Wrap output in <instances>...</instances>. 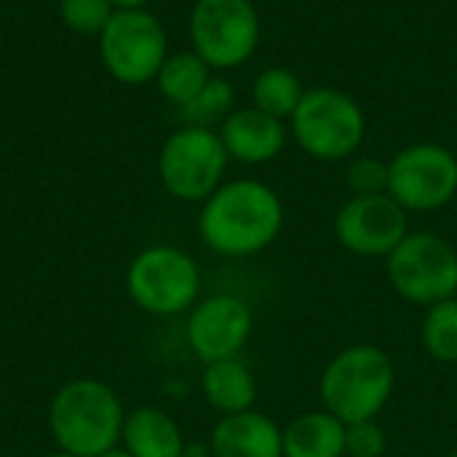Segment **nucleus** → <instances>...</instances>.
Returning <instances> with one entry per match:
<instances>
[{
	"label": "nucleus",
	"instance_id": "a211bd4d",
	"mask_svg": "<svg viewBox=\"0 0 457 457\" xmlns=\"http://www.w3.org/2000/svg\"><path fill=\"white\" fill-rule=\"evenodd\" d=\"M209 78H212V67L195 51H179L166 56V62L155 75V83L169 102L182 107L209 83Z\"/></svg>",
	"mask_w": 457,
	"mask_h": 457
},
{
	"label": "nucleus",
	"instance_id": "6e6552de",
	"mask_svg": "<svg viewBox=\"0 0 457 457\" xmlns=\"http://www.w3.org/2000/svg\"><path fill=\"white\" fill-rule=\"evenodd\" d=\"M228 161V150L217 131L206 126H182L158 153V177L169 195L179 201H206L222 185Z\"/></svg>",
	"mask_w": 457,
	"mask_h": 457
},
{
	"label": "nucleus",
	"instance_id": "b1692460",
	"mask_svg": "<svg viewBox=\"0 0 457 457\" xmlns=\"http://www.w3.org/2000/svg\"><path fill=\"white\" fill-rule=\"evenodd\" d=\"M388 436L378 420H359L345 426V457H386Z\"/></svg>",
	"mask_w": 457,
	"mask_h": 457
},
{
	"label": "nucleus",
	"instance_id": "9b49d317",
	"mask_svg": "<svg viewBox=\"0 0 457 457\" xmlns=\"http://www.w3.org/2000/svg\"><path fill=\"white\" fill-rule=\"evenodd\" d=\"M410 233L407 212L388 195H351L335 214V236L359 257H388Z\"/></svg>",
	"mask_w": 457,
	"mask_h": 457
},
{
	"label": "nucleus",
	"instance_id": "cd10ccee",
	"mask_svg": "<svg viewBox=\"0 0 457 457\" xmlns=\"http://www.w3.org/2000/svg\"><path fill=\"white\" fill-rule=\"evenodd\" d=\"M185 457H204V455H193V453L187 450V453H185Z\"/></svg>",
	"mask_w": 457,
	"mask_h": 457
},
{
	"label": "nucleus",
	"instance_id": "aec40b11",
	"mask_svg": "<svg viewBox=\"0 0 457 457\" xmlns=\"http://www.w3.org/2000/svg\"><path fill=\"white\" fill-rule=\"evenodd\" d=\"M423 348L434 361L457 364V295L431 305L420 327Z\"/></svg>",
	"mask_w": 457,
	"mask_h": 457
},
{
	"label": "nucleus",
	"instance_id": "393cba45",
	"mask_svg": "<svg viewBox=\"0 0 457 457\" xmlns=\"http://www.w3.org/2000/svg\"><path fill=\"white\" fill-rule=\"evenodd\" d=\"M115 11H131V8H145L150 0H110Z\"/></svg>",
	"mask_w": 457,
	"mask_h": 457
},
{
	"label": "nucleus",
	"instance_id": "f3484780",
	"mask_svg": "<svg viewBox=\"0 0 457 457\" xmlns=\"http://www.w3.org/2000/svg\"><path fill=\"white\" fill-rule=\"evenodd\" d=\"M281 436L284 457H345V423L327 410L297 415Z\"/></svg>",
	"mask_w": 457,
	"mask_h": 457
},
{
	"label": "nucleus",
	"instance_id": "20e7f679",
	"mask_svg": "<svg viewBox=\"0 0 457 457\" xmlns=\"http://www.w3.org/2000/svg\"><path fill=\"white\" fill-rule=\"evenodd\" d=\"M289 123L295 142L316 161L351 158L367 134L359 102L337 88H308Z\"/></svg>",
	"mask_w": 457,
	"mask_h": 457
},
{
	"label": "nucleus",
	"instance_id": "dca6fc26",
	"mask_svg": "<svg viewBox=\"0 0 457 457\" xmlns=\"http://www.w3.org/2000/svg\"><path fill=\"white\" fill-rule=\"evenodd\" d=\"M201 394L209 402V407L217 410L220 415H238V412L254 410L257 380L249 364L233 356V359L204 364Z\"/></svg>",
	"mask_w": 457,
	"mask_h": 457
},
{
	"label": "nucleus",
	"instance_id": "9d476101",
	"mask_svg": "<svg viewBox=\"0 0 457 457\" xmlns=\"http://www.w3.org/2000/svg\"><path fill=\"white\" fill-rule=\"evenodd\" d=\"M388 195L410 212H436L457 195V155L445 145H410L388 161Z\"/></svg>",
	"mask_w": 457,
	"mask_h": 457
},
{
	"label": "nucleus",
	"instance_id": "ddd939ff",
	"mask_svg": "<svg viewBox=\"0 0 457 457\" xmlns=\"http://www.w3.org/2000/svg\"><path fill=\"white\" fill-rule=\"evenodd\" d=\"M220 139L228 158L241 163H268L287 147V126L257 107H241L222 120Z\"/></svg>",
	"mask_w": 457,
	"mask_h": 457
},
{
	"label": "nucleus",
	"instance_id": "4be33fe9",
	"mask_svg": "<svg viewBox=\"0 0 457 457\" xmlns=\"http://www.w3.org/2000/svg\"><path fill=\"white\" fill-rule=\"evenodd\" d=\"M115 13L110 0H62L59 16L78 35H99Z\"/></svg>",
	"mask_w": 457,
	"mask_h": 457
},
{
	"label": "nucleus",
	"instance_id": "0eeeda50",
	"mask_svg": "<svg viewBox=\"0 0 457 457\" xmlns=\"http://www.w3.org/2000/svg\"><path fill=\"white\" fill-rule=\"evenodd\" d=\"M262 24L252 0H195L190 11L193 51L212 70H233L252 59Z\"/></svg>",
	"mask_w": 457,
	"mask_h": 457
},
{
	"label": "nucleus",
	"instance_id": "6ab92c4d",
	"mask_svg": "<svg viewBox=\"0 0 457 457\" xmlns=\"http://www.w3.org/2000/svg\"><path fill=\"white\" fill-rule=\"evenodd\" d=\"M303 96H305L303 80L287 67H268L252 83V107L278 120L292 118Z\"/></svg>",
	"mask_w": 457,
	"mask_h": 457
},
{
	"label": "nucleus",
	"instance_id": "412c9836",
	"mask_svg": "<svg viewBox=\"0 0 457 457\" xmlns=\"http://www.w3.org/2000/svg\"><path fill=\"white\" fill-rule=\"evenodd\" d=\"M236 104V91L228 80L222 78H209V83L187 102L179 107L182 118L187 126H206L212 129L214 123H222Z\"/></svg>",
	"mask_w": 457,
	"mask_h": 457
},
{
	"label": "nucleus",
	"instance_id": "39448f33",
	"mask_svg": "<svg viewBox=\"0 0 457 457\" xmlns=\"http://www.w3.org/2000/svg\"><path fill=\"white\" fill-rule=\"evenodd\" d=\"M126 289L134 305L145 313L177 316L195 305L201 292V270L187 252L158 244L131 260Z\"/></svg>",
	"mask_w": 457,
	"mask_h": 457
},
{
	"label": "nucleus",
	"instance_id": "c756f323",
	"mask_svg": "<svg viewBox=\"0 0 457 457\" xmlns=\"http://www.w3.org/2000/svg\"><path fill=\"white\" fill-rule=\"evenodd\" d=\"M455 426H457V418H455Z\"/></svg>",
	"mask_w": 457,
	"mask_h": 457
},
{
	"label": "nucleus",
	"instance_id": "7ed1b4c3",
	"mask_svg": "<svg viewBox=\"0 0 457 457\" xmlns=\"http://www.w3.org/2000/svg\"><path fill=\"white\" fill-rule=\"evenodd\" d=\"M396 388V370L391 356L370 343L337 351L321 372L319 396L327 412L345 426L359 420H378Z\"/></svg>",
	"mask_w": 457,
	"mask_h": 457
},
{
	"label": "nucleus",
	"instance_id": "a878e982",
	"mask_svg": "<svg viewBox=\"0 0 457 457\" xmlns=\"http://www.w3.org/2000/svg\"><path fill=\"white\" fill-rule=\"evenodd\" d=\"M99 457H134L129 450H120V447H112V450H107L104 455H99Z\"/></svg>",
	"mask_w": 457,
	"mask_h": 457
},
{
	"label": "nucleus",
	"instance_id": "f8f14e48",
	"mask_svg": "<svg viewBox=\"0 0 457 457\" xmlns=\"http://www.w3.org/2000/svg\"><path fill=\"white\" fill-rule=\"evenodd\" d=\"M254 329V313L238 295H214L193 305L187 319L190 351L204 361L233 359L244 351Z\"/></svg>",
	"mask_w": 457,
	"mask_h": 457
},
{
	"label": "nucleus",
	"instance_id": "f257e3e1",
	"mask_svg": "<svg viewBox=\"0 0 457 457\" xmlns=\"http://www.w3.org/2000/svg\"><path fill=\"white\" fill-rule=\"evenodd\" d=\"M284 228L278 193L260 179L222 182L198 214L201 241L222 257H252L265 252Z\"/></svg>",
	"mask_w": 457,
	"mask_h": 457
},
{
	"label": "nucleus",
	"instance_id": "4468645a",
	"mask_svg": "<svg viewBox=\"0 0 457 457\" xmlns=\"http://www.w3.org/2000/svg\"><path fill=\"white\" fill-rule=\"evenodd\" d=\"M212 457H284V436L276 420L257 410L222 415L212 428Z\"/></svg>",
	"mask_w": 457,
	"mask_h": 457
},
{
	"label": "nucleus",
	"instance_id": "423d86ee",
	"mask_svg": "<svg viewBox=\"0 0 457 457\" xmlns=\"http://www.w3.org/2000/svg\"><path fill=\"white\" fill-rule=\"evenodd\" d=\"M386 273L396 295L431 308L457 295L455 246L431 230L407 233L386 257Z\"/></svg>",
	"mask_w": 457,
	"mask_h": 457
},
{
	"label": "nucleus",
	"instance_id": "2eb2a0df",
	"mask_svg": "<svg viewBox=\"0 0 457 457\" xmlns=\"http://www.w3.org/2000/svg\"><path fill=\"white\" fill-rule=\"evenodd\" d=\"M123 450L134 457H185V436L177 420L158 407H139L126 415Z\"/></svg>",
	"mask_w": 457,
	"mask_h": 457
},
{
	"label": "nucleus",
	"instance_id": "bb28decb",
	"mask_svg": "<svg viewBox=\"0 0 457 457\" xmlns=\"http://www.w3.org/2000/svg\"><path fill=\"white\" fill-rule=\"evenodd\" d=\"M46 457H75V455H70V453H62V450H56V453H48Z\"/></svg>",
	"mask_w": 457,
	"mask_h": 457
},
{
	"label": "nucleus",
	"instance_id": "c85d7f7f",
	"mask_svg": "<svg viewBox=\"0 0 457 457\" xmlns=\"http://www.w3.org/2000/svg\"><path fill=\"white\" fill-rule=\"evenodd\" d=\"M447 457H457V450H455V453H450V455H447Z\"/></svg>",
	"mask_w": 457,
	"mask_h": 457
},
{
	"label": "nucleus",
	"instance_id": "1a4fd4ad",
	"mask_svg": "<svg viewBox=\"0 0 457 457\" xmlns=\"http://www.w3.org/2000/svg\"><path fill=\"white\" fill-rule=\"evenodd\" d=\"M99 54L115 80L142 86L155 80L161 64L166 62L169 37L158 16L150 11H115L99 32Z\"/></svg>",
	"mask_w": 457,
	"mask_h": 457
},
{
	"label": "nucleus",
	"instance_id": "5701e85b",
	"mask_svg": "<svg viewBox=\"0 0 457 457\" xmlns=\"http://www.w3.org/2000/svg\"><path fill=\"white\" fill-rule=\"evenodd\" d=\"M351 195H380L388 193V163L380 158H353L345 171Z\"/></svg>",
	"mask_w": 457,
	"mask_h": 457
},
{
	"label": "nucleus",
	"instance_id": "f03ea898",
	"mask_svg": "<svg viewBox=\"0 0 457 457\" xmlns=\"http://www.w3.org/2000/svg\"><path fill=\"white\" fill-rule=\"evenodd\" d=\"M126 423L118 394L99 380H70L48 407V428L62 453L99 457L120 442Z\"/></svg>",
	"mask_w": 457,
	"mask_h": 457
}]
</instances>
